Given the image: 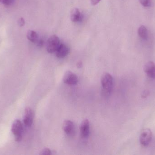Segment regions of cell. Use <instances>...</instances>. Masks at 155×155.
I'll return each mask as SVG.
<instances>
[{
    "mask_svg": "<svg viewBox=\"0 0 155 155\" xmlns=\"http://www.w3.org/2000/svg\"><path fill=\"white\" fill-rule=\"evenodd\" d=\"M101 84L103 87V93L105 95L109 94L114 86V79L111 75L105 73L102 75L101 77Z\"/></svg>",
    "mask_w": 155,
    "mask_h": 155,
    "instance_id": "cell-1",
    "label": "cell"
},
{
    "mask_svg": "<svg viewBox=\"0 0 155 155\" xmlns=\"http://www.w3.org/2000/svg\"><path fill=\"white\" fill-rule=\"evenodd\" d=\"M61 41L56 35H53L48 39L47 42V52L50 53L55 52L61 45Z\"/></svg>",
    "mask_w": 155,
    "mask_h": 155,
    "instance_id": "cell-2",
    "label": "cell"
},
{
    "mask_svg": "<svg viewBox=\"0 0 155 155\" xmlns=\"http://www.w3.org/2000/svg\"><path fill=\"white\" fill-rule=\"evenodd\" d=\"M12 132L14 135L15 141L20 142L21 140L23 132L22 123L19 120H15L12 126Z\"/></svg>",
    "mask_w": 155,
    "mask_h": 155,
    "instance_id": "cell-3",
    "label": "cell"
},
{
    "mask_svg": "<svg viewBox=\"0 0 155 155\" xmlns=\"http://www.w3.org/2000/svg\"><path fill=\"white\" fill-rule=\"evenodd\" d=\"M152 139V133L148 128L143 130L140 136V143L144 147H147L151 143Z\"/></svg>",
    "mask_w": 155,
    "mask_h": 155,
    "instance_id": "cell-4",
    "label": "cell"
},
{
    "mask_svg": "<svg viewBox=\"0 0 155 155\" xmlns=\"http://www.w3.org/2000/svg\"><path fill=\"white\" fill-rule=\"evenodd\" d=\"M34 113L33 111L30 107H27L25 111L23 122L25 124L28 126L32 125L33 122Z\"/></svg>",
    "mask_w": 155,
    "mask_h": 155,
    "instance_id": "cell-5",
    "label": "cell"
},
{
    "mask_svg": "<svg viewBox=\"0 0 155 155\" xmlns=\"http://www.w3.org/2000/svg\"><path fill=\"white\" fill-rule=\"evenodd\" d=\"M63 81L67 84L73 85L77 83L78 82V78L76 74L72 72L68 71L64 74Z\"/></svg>",
    "mask_w": 155,
    "mask_h": 155,
    "instance_id": "cell-6",
    "label": "cell"
},
{
    "mask_svg": "<svg viewBox=\"0 0 155 155\" xmlns=\"http://www.w3.org/2000/svg\"><path fill=\"white\" fill-rule=\"evenodd\" d=\"M144 71L149 78L155 79V64L153 62H148L144 66Z\"/></svg>",
    "mask_w": 155,
    "mask_h": 155,
    "instance_id": "cell-7",
    "label": "cell"
},
{
    "mask_svg": "<svg viewBox=\"0 0 155 155\" xmlns=\"http://www.w3.org/2000/svg\"><path fill=\"white\" fill-rule=\"evenodd\" d=\"M89 129H90V126H89V121L87 119L84 120L82 122V123L80 126V131L81 136L84 138L87 137L89 135Z\"/></svg>",
    "mask_w": 155,
    "mask_h": 155,
    "instance_id": "cell-8",
    "label": "cell"
},
{
    "mask_svg": "<svg viewBox=\"0 0 155 155\" xmlns=\"http://www.w3.org/2000/svg\"><path fill=\"white\" fill-rule=\"evenodd\" d=\"M69 47L66 45L61 43V45L55 52L56 56L59 58H64L69 54Z\"/></svg>",
    "mask_w": 155,
    "mask_h": 155,
    "instance_id": "cell-9",
    "label": "cell"
},
{
    "mask_svg": "<svg viewBox=\"0 0 155 155\" xmlns=\"http://www.w3.org/2000/svg\"><path fill=\"white\" fill-rule=\"evenodd\" d=\"M63 129L64 132L68 135L72 134L74 130L73 123L70 120H65L63 124Z\"/></svg>",
    "mask_w": 155,
    "mask_h": 155,
    "instance_id": "cell-10",
    "label": "cell"
},
{
    "mask_svg": "<svg viewBox=\"0 0 155 155\" xmlns=\"http://www.w3.org/2000/svg\"><path fill=\"white\" fill-rule=\"evenodd\" d=\"M82 15L77 8H74L71 11V21L74 22H80L82 19Z\"/></svg>",
    "mask_w": 155,
    "mask_h": 155,
    "instance_id": "cell-11",
    "label": "cell"
},
{
    "mask_svg": "<svg viewBox=\"0 0 155 155\" xmlns=\"http://www.w3.org/2000/svg\"><path fill=\"white\" fill-rule=\"evenodd\" d=\"M139 37L143 40H147L148 36V32L146 27L144 25H141L138 30Z\"/></svg>",
    "mask_w": 155,
    "mask_h": 155,
    "instance_id": "cell-12",
    "label": "cell"
},
{
    "mask_svg": "<svg viewBox=\"0 0 155 155\" xmlns=\"http://www.w3.org/2000/svg\"><path fill=\"white\" fill-rule=\"evenodd\" d=\"M27 37L28 40L32 42H36L38 39V35L37 33L32 30H29L28 31Z\"/></svg>",
    "mask_w": 155,
    "mask_h": 155,
    "instance_id": "cell-13",
    "label": "cell"
},
{
    "mask_svg": "<svg viewBox=\"0 0 155 155\" xmlns=\"http://www.w3.org/2000/svg\"><path fill=\"white\" fill-rule=\"evenodd\" d=\"M139 2L145 7H149L151 5V0H139Z\"/></svg>",
    "mask_w": 155,
    "mask_h": 155,
    "instance_id": "cell-14",
    "label": "cell"
},
{
    "mask_svg": "<svg viewBox=\"0 0 155 155\" xmlns=\"http://www.w3.org/2000/svg\"><path fill=\"white\" fill-rule=\"evenodd\" d=\"M51 151L49 148H45L42 150L40 153V155H51Z\"/></svg>",
    "mask_w": 155,
    "mask_h": 155,
    "instance_id": "cell-15",
    "label": "cell"
},
{
    "mask_svg": "<svg viewBox=\"0 0 155 155\" xmlns=\"http://www.w3.org/2000/svg\"><path fill=\"white\" fill-rule=\"evenodd\" d=\"M0 2L5 5H10L12 3L13 0H0Z\"/></svg>",
    "mask_w": 155,
    "mask_h": 155,
    "instance_id": "cell-16",
    "label": "cell"
},
{
    "mask_svg": "<svg viewBox=\"0 0 155 155\" xmlns=\"http://www.w3.org/2000/svg\"><path fill=\"white\" fill-rule=\"evenodd\" d=\"M37 45L39 47H42L44 45V41L42 39H38L36 42Z\"/></svg>",
    "mask_w": 155,
    "mask_h": 155,
    "instance_id": "cell-17",
    "label": "cell"
},
{
    "mask_svg": "<svg viewBox=\"0 0 155 155\" xmlns=\"http://www.w3.org/2000/svg\"><path fill=\"white\" fill-rule=\"evenodd\" d=\"M18 24H19V26L21 27L24 26L25 24V21L24 19L23 18H20L18 21Z\"/></svg>",
    "mask_w": 155,
    "mask_h": 155,
    "instance_id": "cell-18",
    "label": "cell"
},
{
    "mask_svg": "<svg viewBox=\"0 0 155 155\" xmlns=\"http://www.w3.org/2000/svg\"><path fill=\"white\" fill-rule=\"evenodd\" d=\"M101 0H91V3L93 5H96Z\"/></svg>",
    "mask_w": 155,
    "mask_h": 155,
    "instance_id": "cell-19",
    "label": "cell"
},
{
    "mask_svg": "<svg viewBox=\"0 0 155 155\" xmlns=\"http://www.w3.org/2000/svg\"><path fill=\"white\" fill-rule=\"evenodd\" d=\"M82 63L81 62H78L77 64V67L78 68H81L82 67Z\"/></svg>",
    "mask_w": 155,
    "mask_h": 155,
    "instance_id": "cell-20",
    "label": "cell"
}]
</instances>
